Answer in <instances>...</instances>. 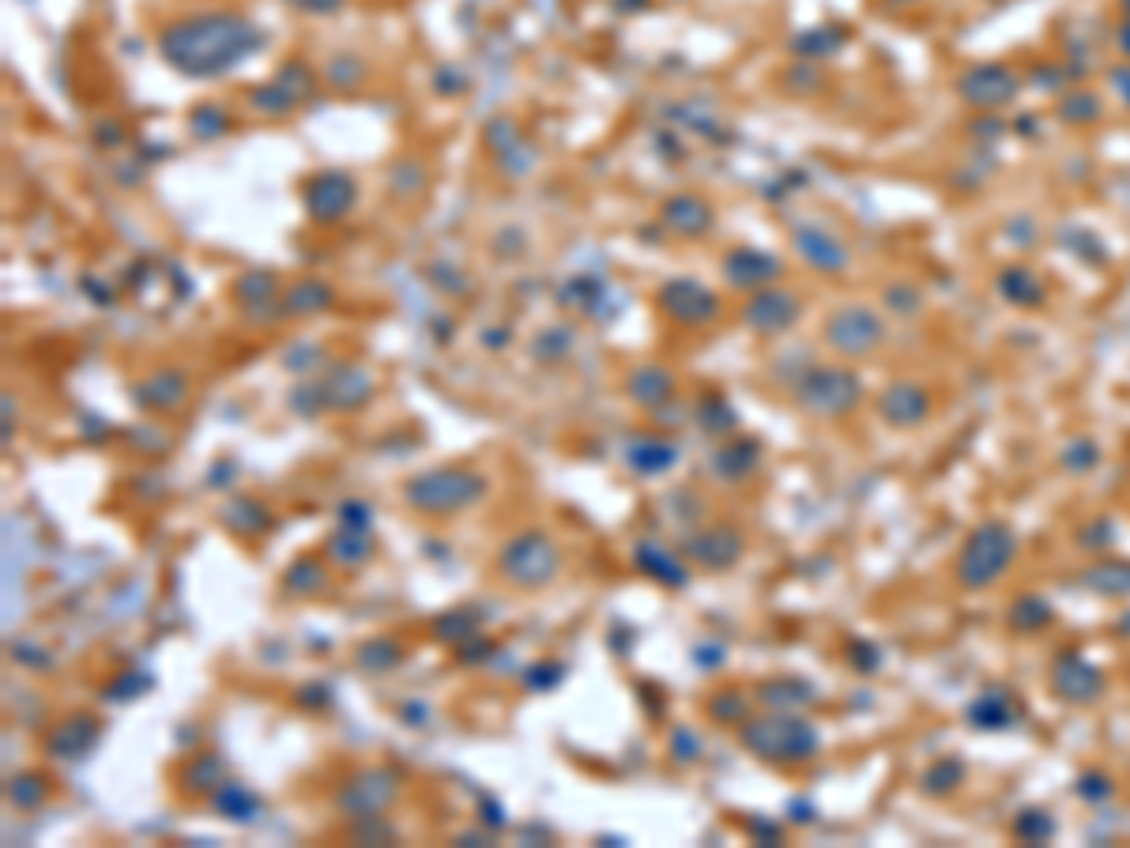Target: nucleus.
Instances as JSON below:
<instances>
[{
  "instance_id": "72a5a7b5",
  "label": "nucleus",
  "mask_w": 1130,
  "mask_h": 848,
  "mask_svg": "<svg viewBox=\"0 0 1130 848\" xmlns=\"http://www.w3.org/2000/svg\"><path fill=\"white\" fill-rule=\"evenodd\" d=\"M434 634L441 641H464V637H475V626H471L468 611H452V615L434 622Z\"/></svg>"
},
{
  "instance_id": "6e6552de",
  "label": "nucleus",
  "mask_w": 1130,
  "mask_h": 848,
  "mask_svg": "<svg viewBox=\"0 0 1130 848\" xmlns=\"http://www.w3.org/2000/svg\"><path fill=\"white\" fill-rule=\"evenodd\" d=\"M886 340V328L867 306H840L825 317V343H833L840 355H871Z\"/></svg>"
},
{
  "instance_id": "2f4dec72",
  "label": "nucleus",
  "mask_w": 1130,
  "mask_h": 848,
  "mask_svg": "<svg viewBox=\"0 0 1130 848\" xmlns=\"http://www.w3.org/2000/svg\"><path fill=\"white\" fill-rule=\"evenodd\" d=\"M287 592L294 596H313L317 588H324V566L317 558H298L291 570H287Z\"/></svg>"
},
{
  "instance_id": "39448f33",
  "label": "nucleus",
  "mask_w": 1130,
  "mask_h": 848,
  "mask_svg": "<svg viewBox=\"0 0 1130 848\" xmlns=\"http://www.w3.org/2000/svg\"><path fill=\"white\" fill-rule=\"evenodd\" d=\"M1014 558V532L1006 524H984L976 528L957 558V581L965 588H987L1002 577Z\"/></svg>"
},
{
  "instance_id": "c85d7f7f",
  "label": "nucleus",
  "mask_w": 1130,
  "mask_h": 848,
  "mask_svg": "<svg viewBox=\"0 0 1130 848\" xmlns=\"http://www.w3.org/2000/svg\"><path fill=\"white\" fill-rule=\"evenodd\" d=\"M761 702L773 705L776 713H784V709H799V705H810L814 702V694H810L807 683H799V679H773V683L761 686Z\"/></svg>"
},
{
  "instance_id": "20e7f679",
  "label": "nucleus",
  "mask_w": 1130,
  "mask_h": 848,
  "mask_svg": "<svg viewBox=\"0 0 1130 848\" xmlns=\"http://www.w3.org/2000/svg\"><path fill=\"white\" fill-rule=\"evenodd\" d=\"M558 570H562L558 543L547 532H539V528L517 532L513 539H505V547L498 551V577L509 588H520V592L547 588L558 577Z\"/></svg>"
},
{
  "instance_id": "4be33fe9",
  "label": "nucleus",
  "mask_w": 1130,
  "mask_h": 848,
  "mask_svg": "<svg viewBox=\"0 0 1130 848\" xmlns=\"http://www.w3.org/2000/svg\"><path fill=\"white\" fill-rule=\"evenodd\" d=\"M208 800L211 807L223 818H230V822H253L260 811V800L253 796V788H245L242 781H223Z\"/></svg>"
},
{
  "instance_id": "f3484780",
  "label": "nucleus",
  "mask_w": 1130,
  "mask_h": 848,
  "mask_svg": "<svg viewBox=\"0 0 1130 848\" xmlns=\"http://www.w3.org/2000/svg\"><path fill=\"white\" fill-rule=\"evenodd\" d=\"M626 392H630L633 404L641 408H660L675 396V377L667 374L663 366H637L630 377H626Z\"/></svg>"
},
{
  "instance_id": "a878e982",
  "label": "nucleus",
  "mask_w": 1130,
  "mask_h": 848,
  "mask_svg": "<svg viewBox=\"0 0 1130 848\" xmlns=\"http://www.w3.org/2000/svg\"><path fill=\"white\" fill-rule=\"evenodd\" d=\"M324 551L336 558L339 566H347V570H351V566H362V562L373 555V539L366 536L362 528H347V524H343L336 536L328 539V547H324Z\"/></svg>"
},
{
  "instance_id": "0eeeda50",
  "label": "nucleus",
  "mask_w": 1130,
  "mask_h": 848,
  "mask_svg": "<svg viewBox=\"0 0 1130 848\" xmlns=\"http://www.w3.org/2000/svg\"><path fill=\"white\" fill-rule=\"evenodd\" d=\"M400 796V773L392 769H362L339 788L336 807L351 818H381L388 803Z\"/></svg>"
},
{
  "instance_id": "f03ea898",
  "label": "nucleus",
  "mask_w": 1130,
  "mask_h": 848,
  "mask_svg": "<svg viewBox=\"0 0 1130 848\" xmlns=\"http://www.w3.org/2000/svg\"><path fill=\"white\" fill-rule=\"evenodd\" d=\"M739 739L750 754H758L761 762L773 766H799L818 754V728L807 717H791V713H776V717L761 720H743Z\"/></svg>"
},
{
  "instance_id": "393cba45",
  "label": "nucleus",
  "mask_w": 1130,
  "mask_h": 848,
  "mask_svg": "<svg viewBox=\"0 0 1130 848\" xmlns=\"http://www.w3.org/2000/svg\"><path fill=\"white\" fill-rule=\"evenodd\" d=\"M328 302H332V291H328L324 283H317V279H302V283H294L291 291L283 294L279 310L287 313V317H309V313L324 310Z\"/></svg>"
},
{
  "instance_id": "e433bc0d",
  "label": "nucleus",
  "mask_w": 1130,
  "mask_h": 848,
  "mask_svg": "<svg viewBox=\"0 0 1130 848\" xmlns=\"http://www.w3.org/2000/svg\"><path fill=\"white\" fill-rule=\"evenodd\" d=\"M678 747L686 751V758H682V762H694L697 754H701V743H697V735L690 732V728H678V732L671 735V751H678Z\"/></svg>"
},
{
  "instance_id": "4468645a",
  "label": "nucleus",
  "mask_w": 1130,
  "mask_h": 848,
  "mask_svg": "<svg viewBox=\"0 0 1130 848\" xmlns=\"http://www.w3.org/2000/svg\"><path fill=\"white\" fill-rule=\"evenodd\" d=\"M633 562H637V570L645 573V577L660 581L663 588H682L690 581V573L678 562L675 551H667L656 539H641V543L633 547Z\"/></svg>"
},
{
  "instance_id": "6ab92c4d",
  "label": "nucleus",
  "mask_w": 1130,
  "mask_h": 848,
  "mask_svg": "<svg viewBox=\"0 0 1130 848\" xmlns=\"http://www.w3.org/2000/svg\"><path fill=\"white\" fill-rule=\"evenodd\" d=\"M795 249H799L814 268H822V272H837V268H844V261H848V253L840 249L837 238H829V234L818 227L795 230Z\"/></svg>"
},
{
  "instance_id": "aec40b11",
  "label": "nucleus",
  "mask_w": 1130,
  "mask_h": 848,
  "mask_svg": "<svg viewBox=\"0 0 1130 848\" xmlns=\"http://www.w3.org/2000/svg\"><path fill=\"white\" fill-rule=\"evenodd\" d=\"M678 460V449L660 438H637L626 445V464L637 475H663Z\"/></svg>"
},
{
  "instance_id": "c756f323",
  "label": "nucleus",
  "mask_w": 1130,
  "mask_h": 848,
  "mask_svg": "<svg viewBox=\"0 0 1130 848\" xmlns=\"http://www.w3.org/2000/svg\"><path fill=\"white\" fill-rule=\"evenodd\" d=\"M754 464H758V445L754 441H743V445L735 441V445H727V449H720L712 457V468L724 479H743V475L754 472Z\"/></svg>"
},
{
  "instance_id": "dca6fc26",
  "label": "nucleus",
  "mask_w": 1130,
  "mask_h": 848,
  "mask_svg": "<svg viewBox=\"0 0 1130 848\" xmlns=\"http://www.w3.org/2000/svg\"><path fill=\"white\" fill-rule=\"evenodd\" d=\"M663 223L675 234H682V238H697V234H705L712 227V208L701 196H671L663 204Z\"/></svg>"
},
{
  "instance_id": "9b49d317",
  "label": "nucleus",
  "mask_w": 1130,
  "mask_h": 848,
  "mask_svg": "<svg viewBox=\"0 0 1130 848\" xmlns=\"http://www.w3.org/2000/svg\"><path fill=\"white\" fill-rule=\"evenodd\" d=\"M309 91H313V72H309L306 65H291V68H283V72H275V80L260 83L249 102H253V110H260V114L283 117V114H294V110L306 102Z\"/></svg>"
},
{
  "instance_id": "b1692460",
  "label": "nucleus",
  "mask_w": 1130,
  "mask_h": 848,
  "mask_svg": "<svg viewBox=\"0 0 1130 848\" xmlns=\"http://www.w3.org/2000/svg\"><path fill=\"white\" fill-rule=\"evenodd\" d=\"M223 762L215 758V754H196L189 766L181 769V792H189V796H211L219 784H223Z\"/></svg>"
},
{
  "instance_id": "c9c22d12",
  "label": "nucleus",
  "mask_w": 1130,
  "mask_h": 848,
  "mask_svg": "<svg viewBox=\"0 0 1130 848\" xmlns=\"http://www.w3.org/2000/svg\"><path fill=\"white\" fill-rule=\"evenodd\" d=\"M291 8H298V12H309V16H332V12H339L347 0H287Z\"/></svg>"
},
{
  "instance_id": "7ed1b4c3",
  "label": "nucleus",
  "mask_w": 1130,
  "mask_h": 848,
  "mask_svg": "<svg viewBox=\"0 0 1130 848\" xmlns=\"http://www.w3.org/2000/svg\"><path fill=\"white\" fill-rule=\"evenodd\" d=\"M486 498V479L468 468H430L404 487V502L422 517H452L460 509L479 506Z\"/></svg>"
},
{
  "instance_id": "473e14b6",
  "label": "nucleus",
  "mask_w": 1130,
  "mask_h": 848,
  "mask_svg": "<svg viewBox=\"0 0 1130 848\" xmlns=\"http://www.w3.org/2000/svg\"><path fill=\"white\" fill-rule=\"evenodd\" d=\"M746 713V698H739V690H720L709 702V717L716 724H739Z\"/></svg>"
},
{
  "instance_id": "1a4fd4ad",
  "label": "nucleus",
  "mask_w": 1130,
  "mask_h": 848,
  "mask_svg": "<svg viewBox=\"0 0 1130 848\" xmlns=\"http://www.w3.org/2000/svg\"><path fill=\"white\" fill-rule=\"evenodd\" d=\"M355 196H358V185L351 174L328 170V174L309 178V185L302 189V204H306L309 219H317V223H339L343 215L355 208Z\"/></svg>"
},
{
  "instance_id": "423d86ee",
  "label": "nucleus",
  "mask_w": 1130,
  "mask_h": 848,
  "mask_svg": "<svg viewBox=\"0 0 1130 848\" xmlns=\"http://www.w3.org/2000/svg\"><path fill=\"white\" fill-rule=\"evenodd\" d=\"M795 400L810 415L833 419V415H844L859 400V381L844 366H814L795 385Z\"/></svg>"
},
{
  "instance_id": "5701e85b",
  "label": "nucleus",
  "mask_w": 1130,
  "mask_h": 848,
  "mask_svg": "<svg viewBox=\"0 0 1130 848\" xmlns=\"http://www.w3.org/2000/svg\"><path fill=\"white\" fill-rule=\"evenodd\" d=\"M95 739H98L95 717H80V720L61 724L57 732L49 735V747H53L57 758H76V754L91 751V747H95Z\"/></svg>"
},
{
  "instance_id": "f257e3e1",
  "label": "nucleus",
  "mask_w": 1130,
  "mask_h": 848,
  "mask_svg": "<svg viewBox=\"0 0 1130 848\" xmlns=\"http://www.w3.org/2000/svg\"><path fill=\"white\" fill-rule=\"evenodd\" d=\"M260 46L264 34L242 12H196L166 23L159 34L162 61L189 80H215L242 65Z\"/></svg>"
},
{
  "instance_id": "412c9836",
  "label": "nucleus",
  "mask_w": 1130,
  "mask_h": 848,
  "mask_svg": "<svg viewBox=\"0 0 1130 848\" xmlns=\"http://www.w3.org/2000/svg\"><path fill=\"white\" fill-rule=\"evenodd\" d=\"M1055 690H1059L1063 698H1070V702H1089V698L1100 694V675L1097 668L1085 664V660H1063V664L1055 668Z\"/></svg>"
},
{
  "instance_id": "cd10ccee",
  "label": "nucleus",
  "mask_w": 1130,
  "mask_h": 848,
  "mask_svg": "<svg viewBox=\"0 0 1130 848\" xmlns=\"http://www.w3.org/2000/svg\"><path fill=\"white\" fill-rule=\"evenodd\" d=\"M882 411H886L889 423L912 426V423H920L923 415H927V400L920 396V389H912V385H901V389H889L886 392V400H882Z\"/></svg>"
},
{
  "instance_id": "f704fd0d",
  "label": "nucleus",
  "mask_w": 1130,
  "mask_h": 848,
  "mask_svg": "<svg viewBox=\"0 0 1130 848\" xmlns=\"http://www.w3.org/2000/svg\"><path fill=\"white\" fill-rule=\"evenodd\" d=\"M339 517H343L347 528H362V532H370V524H373L370 509L362 506V502H347V506L339 509Z\"/></svg>"
},
{
  "instance_id": "bb28decb",
  "label": "nucleus",
  "mask_w": 1130,
  "mask_h": 848,
  "mask_svg": "<svg viewBox=\"0 0 1130 848\" xmlns=\"http://www.w3.org/2000/svg\"><path fill=\"white\" fill-rule=\"evenodd\" d=\"M355 660H358V668L362 671H392V668H400V664H404V645L388 634L370 637L366 645H358Z\"/></svg>"
},
{
  "instance_id": "9d476101",
  "label": "nucleus",
  "mask_w": 1130,
  "mask_h": 848,
  "mask_svg": "<svg viewBox=\"0 0 1130 848\" xmlns=\"http://www.w3.org/2000/svg\"><path fill=\"white\" fill-rule=\"evenodd\" d=\"M656 306L678 325H705V321H712L720 313V298L705 291L701 283H694V279H671L656 294Z\"/></svg>"
},
{
  "instance_id": "f8f14e48",
  "label": "nucleus",
  "mask_w": 1130,
  "mask_h": 848,
  "mask_svg": "<svg viewBox=\"0 0 1130 848\" xmlns=\"http://www.w3.org/2000/svg\"><path fill=\"white\" fill-rule=\"evenodd\" d=\"M686 558H694L697 566H709V570H727L735 558L743 555V536L735 532V528H724V524H716V528H705V532H697V536L686 539Z\"/></svg>"
},
{
  "instance_id": "2eb2a0df",
  "label": "nucleus",
  "mask_w": 1130,
  "mask_h": 848,
  "mask_svg": "<svg viewBox=\"0 0 1130 848\" xmlns=\"http://www.w3.org/2000/svg\"><path fill=\"white\" fill-rule=\"evenodd\" d=\"M795 313H799V302H795L791 294L761 291L746 302L743 317H746V325H754L758 332H784V328L795 321Z\"/></svg>"
},
{
  "instance_id": "7c9ffc66",
  "label": "nucleus",
  "mask_w": 1130,
  "mask_h": 848,
  "mask_svg": "<svg viewBox=\"0 0 1130 848\" xmlns=\"http://www.w3.org/2000/svg\"><path fill=\"white\" fill-rule=\"evenodd\" d=\"M49 796V781L42 773H19L8 781V803H16L19 811H34L42 807V800Z\"/></svg>"
},
{
  "instance_id": "a211bd4d",
  "label": "nucleus",
  "mask_w": 1130,
  "mask_h": 848,
  "mask_svg": "<svg viewBox=\"0 0 1130 848\" xmlns=\"http://www.w3.org/2000/svg\"><path fill=\"white\" fill-rule=\"evenodd\" d=\"M724 272L735 287H765L780 272V264L773 257L758 253V249H739V253H731L724 261Z\"/></svg>"
},
{
  "instance_id": "ddd939ff",
  "label": "nucleus",
  "mask_w": 1130,
  "mask_h": 848,
  "mask_svg": "<svg viewBox=\"0 0 1130 848\" xmlns=\"http://www.w3.org/2000/svg\"><path fill=\"white\" fill-rule=\"evenodd\" d=\"M132 396H136V404L144 411L174 415V411L189 400V381H185L181 370H159V374H151L147 381H140Z\"/></svg>"
}]
</instances>
